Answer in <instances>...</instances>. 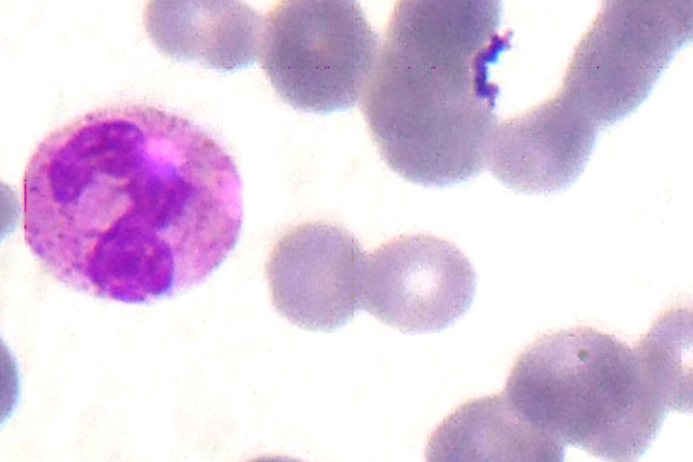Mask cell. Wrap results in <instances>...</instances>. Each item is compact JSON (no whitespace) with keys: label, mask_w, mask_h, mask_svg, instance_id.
<instances>
[{"label":"cell","mask_w":693,"mask_h":462,"mask_svg":"<svg viewBox=\"0 0 693 462\" xmlns=\"http://www.w3.org/2000/svg\"><path fill=\"white\" fill-rule=\"evenodd\" d=\"M501 2H396L362 94L386 165L425 187L467 181L486 167L499 87L490 67L510 47Z\"/></svg>","instance_id":"2"},{"label":"cell","mask_w":693,"mask_h":462,"mask_svg":"<svg viewBox=\"0 0 693 462\" xmlns=\"http://www.w3.org/2000/svg\"><path fill=\"white\" fill-rule=\"evenodd\" d=\"M367 255L345 226L314 221L286 230L265 265L272 304L290 323L328 332L362 307Z\"/></svg>","instance_id":"7"},{"label":"cell","mask_w":693,"mask_h":462,"mask_svg":"<svg viewBox=\"0 0 693 462\" xmlns=\"http://www.w3.org/2000/svg\"><path fill=\"white\" fill-rule=\"evenodd\" d=\"M475 290L474 269L453 243L410 234L367 255L362 307L402 332H437L469 309Z\"/></svg>","instance_id":"6"},{"label":"cell","mask_w":693,"mask_h":462,"mask_svg":"<svg viewBox=\"0 0 693 462\" xmlns=\"http://www.w3.org/2000/svg\"><path fill=\"white\" fill-rule=\"evenodd\" d=\"M692 31V0L605 1L574 48L559 91L599 128L613 125L648 97Z\"/></svg>","instance_id":"4"},{"label":"cell","mask_w":693,"mask_h":462,"mask_svg":"<svg viewBox=\"0 0 693 462\" xmlns=\"http://www.w3.org/2000/svg\"><path fill=\"white\" fill-rule=\"evenodd\" d=\"M143 23L158 50L174 60L233 71L260 53L263 22L240 1H150Z\"/></svg>","instance_id":"9"},{"label":"cell","mask_w":693,"mask_h":462,"mask_svg":"<svg viewBox=\"0 0 693 462\" xmlns=\"http://www.w3.org/2000/svg\"><path fill=\"white\" fill-rule=\"evenodd\" d=\"M379 37L356 1L286 0L263 21L262 69L294 109L330 114L361 98Z\"/></svg>","instance_id":"5"},{"label":"cell","mask_w":693,"mask_h":462,"mask_svg":"<svg viewBox=\"0 0 693 462\" xmlns=\"http://www.w3.org/2000/svg\"><path fill=\"white\" fill-rule=\"evenodd\" d=\"M25 241L42 268L99 299L144 304L202 282L236 245L238 170L175 113L116 103L49 133L23 178Z\"/></svg>","instance_id":"1"},{"label":"cell","mask_w":693,"mask_h":462,"mask_svg":"<svg viewBox=\"0 0 693 462\" xmlns=\"http://www.w3.org/2000/svg\"><path fill=\"white\" fill-rule=\"evenodd\" d=\"M599 127L559 90L498 122L486 167L508 189L550 194L572 186L596 145Z\"/></svg>","instance_id":"8"},{"label":"cell","mask_w":693,"mask_h":462,"mask_svg":"<svg viewBox=\"0 0 693 462\" xmlns=\"http://www.w3.org/2000/svg\"><path fill=\"white\" fill-rule=\"evenodd\" d=\"M425 462H564L565 446L519 414L504 395L463 402L428 439Z\"/></svg>","instance_id":"10"},{"label":"cell","mask_w":693,"mask_h":462,"mask_svg":"<svg viewBox=\"0 0 693 462\" xmlns=\"http://www.w3.org/2000/svg\"><path fill=\"white\" fill-rule=\"evenodd\" d=\"M502 393L565 447L606 462H636L671 411L638 343L590 327L537 337L515 359Z\"/></svg>","instance_id":"3"},{"label":"cell","mask_w":693,"mask_h":462,"mask_svg":"<svg viewBox=\"0 0 693 462\" xmlns=\"http://www.w3.org/2000/svg\"><path fill=\"white\" fill-rule=\"evenodd\" d=\"M247 462H303L298 458L286 457V456H263Z\"/></svg>","instance_id":"11"}]
</instances>
